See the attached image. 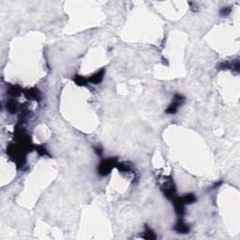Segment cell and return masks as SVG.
Listing matches in <instances>:
<instances>
[{"mask_svg":"<svg viewBox=\"0 0 240 240\" xmlns=\"http://www.w3.org/2000/svg\"><path fill=\"white\" fill-rule=\"evenodd\" d=\"M143 237L146 238V239H155L156 238V235L155 234L153 233L150 229H146V232L145 233V235H143Z\"/></svg>","mask_w":240,"mask_h":240,"instance_id":"cell-4","label":"cell"},{"mask_svg":"<svg viewBox=\"0 0 240 240\" xmlns=\"http://www.w3.org/2000/svg\"><path fill=\"white\" fill-rule=\"evenodd\" d=\"M102 77H103V71H101L100 72H98V73H96L95 75H93V77L90 79V81L93 84H99L102 80Z\"/></svg>","mask_w":240,"mask_h":240,"instance_id":"cell-3","label":"cell"},{"mask_svg":"<svg viewBox=\"0 0 240 240\" xmlns=\"http://www.w3.org/2000/svg\"><path fill=\"white\" fill-rule=\"evenodd\" d=\"M113 159L103 160L100 164V168H99L100 174L101 176H106L107 174H109V172L111 171V169L113 166Z\"/></svg>","mask_w":240,"mask_h":240,"instance_id":"cell-1","label":"cell"},{"mask_svg":"<svg viewBox=\"0 0 240 240\" xmlns=\"http://www.w3.org/2000/svg\"><path fill=\"white\" fill-rule=\"evenodd\" d=\"M176 231L179 234H187L189 232V227L187 224L183 223V222H178L176 225Z\"/></svg>","mask_w":240,"mask_h":240,"instance_id":"cell-2","label":"cell"}]
</instances>
